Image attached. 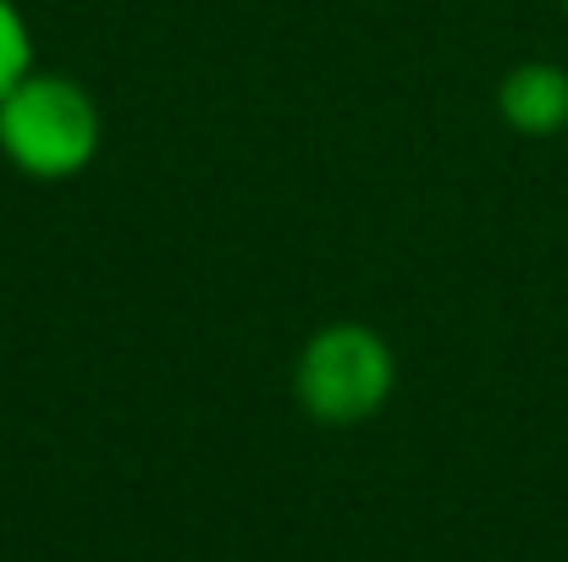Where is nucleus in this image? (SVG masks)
<instances>
[{"label": "nucleus", "mask_w": 568, "mask_h": 562, "mask_svg": "<svg viewBox=\"0 0 568 562\" xmlns=\"http://www.w3.org/2000/svg\"><path fill=\"white\" fill-rule=\"evenodd\" d=\"M564 11H568V0H564Z\"/></svg>", "instance_id": "nucleus-5"}, {"label": "nucleus", "mask_w": 568, "mask_h": 562, "mask_svg": "<svg viewBox=\"0 0 568 562\" xmlns=\"http://www.w3.org/2000/svg\"><path fill=\"white\" fill-rule=\"evenodd\" d=\"M497 116L519 139L568 133V67L558 61H519L497 83Z\"/></svg>", "instance_id": "nucleus-3"}, {"label": "nucleus", "mask_w": 568, "mask_h": 562, "mask_svg": "<svg viewBox=\"0 0 568 562\" xmlns=\"http://www.w3.org/2000/svg\"><path fill=\"white\" fill-rule=\"evenodd\" d=\"M397 391V354L365 320L321 326L293 359V397L321 425H365Z\"/></svg>", "instance_id": "nucleus-2"}, {"label": "nucleus", "mask_w": 568, "mask_h": 562, "mask_svg": "<svg viewBox=\"0 0 568 562\" xmlns=\"http://www.w3.org/2000/svg\"><path fill=\"white\" fill-rule=\"evenodd\" d=\"M33 72V22L17 0H0V100Z\"/></svg>", "instance_id": "nucleus-4"}, {"label": "nucleus", "mask_w": 568, "mask_h": 562, "mask_svg": "<svg viewBox=\"0 0 568 562\" xmlns=\"http://www.w3.org/2000/svg\"><path fill=\"white\" fill-rule=\"evenodd\" d=\"M105 144V116L72 72L33 67L0 100V155L28 183H72L94 166Z\"/></svg>", "instance_id": "nucleus-1"}]
</instances>
